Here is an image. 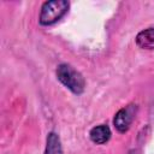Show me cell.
I'll list each match as a JSON object with an SVG mask.
<instances>
[{
  "instance_id": "2",
  "label": "cell",
  "mask_w": 154,
  "mask_h": 154,
  "mask_svg": "<svg viewBox=\"0 0 154 154\" xmlns=\"http://www.w3.org/2000/svg\"><path fill=\"white\" fill-rule=\"evenodd\" d=\"M70 2L66 0L45 1L41 6L38 23L43 26H49L59 22L69 11Z\"/></svg>"
},
{
  "instance_id": "6",
  "label": "cell",
  "mask_w": 154,
  "mask_h": 154,
  "mask_svg": "<svg viewBox=\"0 0 154 154\" xmlns=\"http://www.w3.org/2000/svg\"><path fill=\"white\" fill-rule=\"evenodd\" d=\"M43 154H63V147L60 137L57 132L51 131L46 138V148Z\"/></svg>"
},
{
  "instance_id": "3",
  "label": "cell",
  "mask_w": 154,
  "mask_h": 154,
  "mask_svg": "<svg viewBox=\"0 0 154 154\" xmlns=\"http://www.w3.org/2000/svg\"><path fill=\"white\" fill-rule=\"evenodd\" d=\"M137 109H138L137 105L129 103V105L122 107L116 113V116L113 118V125H114V128L117 129L118 132L124 134V132H126L130 129L132 122L136 118Z\"/></svg>"
},
{
  "instance_id": "1",
  "label": "cell",
  "mask_w": 154,
  "mask_h": 154,
  "mask_svg": "<svg viewBox=\"0 0 154 154\" xmlns=\"http://www.w3.org/2000/svg\"><path fill=\"white\" fill-rule=\"evenodd\" d=\"M55 75L58 81L65 88H67L71 93H73L75 95L83 94L85 89V79L83 75L79 71H77L73 66H71L70 64L63 63L57 66Z\"/></svg>"
},
{
  "instance_id": "5",
  "label": "cell",
  "mask_w": 154,
  "mask_h": 154,
  "mask_svg": "<svg viewBox=\"0 0 154 154\" xmlns=\"http://www.w3.org/2000/svg\"><path fill=\"white\" fill-rule=\"evenodd\" d=\"M136 45L142 49H154V28H147L136 35Z\"/></svg>"
},
{
  "instance_id": "4",
  "label": "cell",
  "mask_w": 154,
  "mask_h": 154,
  "mask_svg": "<svg viewBox=\"0 0 154 154\" xmlns=\"http://www.w3.org/2000/svg\"><path fill=\"white\" fill-rule=\"evenodd\" d=\"M111 129L108 125L101 124V125H96L94 128L90 129L89 131V137L91 140V142L96 143V144H105L109 141L111 138Z\"/></svg>"
}]
</instances>
